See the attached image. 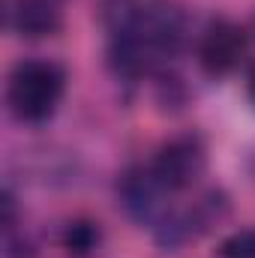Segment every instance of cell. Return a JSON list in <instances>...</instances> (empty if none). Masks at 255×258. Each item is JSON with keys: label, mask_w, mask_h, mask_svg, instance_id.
Wrapping results in <instances>:
<instances>
[{"label": "cell", "mask_w": 255, "mask_h": 258, "mask_svg": "<svg viewBox=\"0 0 255 258\" xmlns=\"http://www.w3.org/2000/svg\"><path fill=\"white\" fill-rule=\"evenodd\" d=\"M249 51L246 30L231 18H213L198 39V63L207 75H228Z\"/></svg>", "instance_id": "obj_5"}, {"label": "cell", "mask_w": 255, "mask_h": 258, "mask_svg": "<svg viewBox=\"0 0 255 258\" xmlns=\"http://www.w3.org/2000/svg\"><path fill=\"white\" fill-rule=\"evenodd\" d=\"M60 24H63L60 0H15V6L9 9V27L27 39L54 36Z\"/></svg>", "instance_id": "obj_6"}, {"label": "cell", "mask_w": 255, "mask_h": 258, "mask_svg": "<svg viewBox=\"0 0 255 258\" xmlns=\"http://www.w3.org/2000/svg\"><path fill=\"white\" fill-rule=\"evenodd\" d=\"M207 165V150L198 135H177L165 141L153 159V174L162 180L168 192H183L204 174Z\"/></svg>", "instance_id": "obj_4"}, {"label": "cell", "mask_w": 255, "mask_h": 258, "mask_svg": "<svg viewBox=\"0 0 255 258\" xmlns=\"http://www.w3.org/2000/svg\"><path fill=\"white\" fill-rule=\"evenodd\" d=\"M249 99H252V105H255V66H252V72H249Z\"/></svg>", "instance_id": "obj_9"}, {"label": "cell", "mask_w": 255, "mask_h": 258, "mask_svg": "<svg viewBox=\"0 0 255 258\" xmlns=\"http://www.w3.org/2000/svg\"><path fill=\"white\" fill-rule=\"evenodd\" d=\"M111 63L126 78L156 72L186 39V18L174 0H105Z\"/></svg>", "instance_id": "obj_1"}, {"label": "cell", "mask_w": 255, "mask_h": 258, "mask_svg": "<svg viewBox=\"0 0 255 258\" xmlns=\"http://www.w3.org/2000/svg\"><path fill=\"white\" fill-rule=\"evenodd\" d=\"M66 93V72L54 60H21L12 66L6 84L9 111L21 123H42L48 120Z\"/></svg>", "instance_id": "obj_2"}, {"label": "cell", "mask_w": 255, "mask_h": 258, "mask_svg": "<svg viewBox=\"0 0 255 258\" xmlns=\"http://www.w3.org/2000/svg\"><path fill=\"white\" fill-rule=\"evenodd\" d=\"M63 243L72 255H87L99 243V228L93 222H72L63 234Z\"/></svg>", "instance_id": "obj_7"}, {"label": "cell", "mask_w": 255, "mask_h": 258, "mask_svg": "<svg viewBox=\"0 0 255 258\" xmlns=\"http://www.w3.org/2000/svg\"><path fill=\"white\" fill-rule=\"evenodd\" d=\"M216 258H255V228H243V231L228 234L219 243Z\"/></svg>", "instance_id": "obj_8"}, {"label": "cell", "mask_w": 255, "mask_h": 258, "mask_svg": "<svg viewBox=\"0 0 255 258\" xmlns=\"http://www.w3.org/2000/svg\"><path fill=\"white\" fill-rule=\"evenodd\" d=\"M117 201L126 210L132 222L150 228L153 234L168 222V216L174 213L168 204V189L162 186V180L153 174V168L135 165L120 174L117 180Z\"/></svg>", "instance_id": "obj_3"}]
</instances>
